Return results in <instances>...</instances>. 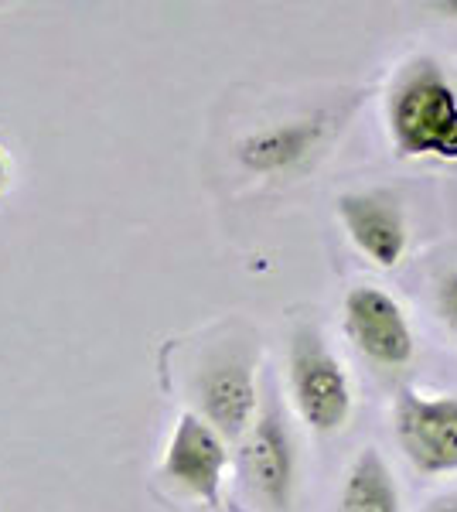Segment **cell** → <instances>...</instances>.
<instances>
[{
	"label": "cell",
	"instance_id": "obj_1",
	"mask_svg": "<svg viewBox=\"0 0 457 512\" xmlns=\"http://www.w3.org/2000/svg\"><path fill=\"white\" fill-rule=\"evenodd\" d=\"M389 134L403 158L457 161V89L434 59L400 72L389 93Z\"/></svg>",
	"mask_w": 457,
	"mask_h": 512
},
{
	"label": "cell",
	"instance_id": "obj_2",
	"mask_svg": "<svg viewBox=\"0 0 457 512\" xmlns=\"http://www.w3.org/2000/svg\"><path fill=\"white\" fill-rule=\"evenodd\" d=\"M290 396L301 420L318 434L342 431L352 417V379L314 328H301L290 342Z\"/></svg>",
	"mask_w": 457,
	"mask_h": 512
},
{
	"label": "cell",
	"instance_id": "obj_3",
	"mask_svg": "<svg viewBox=\"0 0 457 512\" xmlns=\"http://www.w3.org/2000/svg\"><path fill=\"white\" fill-rule=\"evenodd\" d=\"M195 400L202 420L222 441L246 437L260 410L256 393V355L243 345H222L195 373Z\"/></svg>",
	"mask_w": 457,
	"mask_h": 512
},
{
	"label": "cell",
	"instance_id": "obj_4",
	"mask_svg": "<svg viewBox=\"0 0 457 512\" xmlns=\"http://www.w3.org/2000/svg\"><path fill=\"white\" fill-rule=\"evenodd\" d=\"M396 441L423 475L457 472V393L423 396L403 390L393 410Z\"/></svg>",
	"mask_w": 457,
	"mask_h": 512
},
{
	"label": "cell",
	"instance_id": "obj_5",
	"mask_svg": "<svg viewBox=\"0 0 457 512\" xmlns=\"http://www.w3.org/2000/svg\"><path fill=\"white\" fill-rule=\"evenodd\" d=\"M345 332L365 359L386 369L406 366L417 352L406 311L379 287H352L345 294Z\"/></svg>",
	"mask_w": 457,
	"mask_h": 512
},
{
	"label": "cell",
	"instance_id": "obj_6",
	"mask_svg": "<svg viewBox=\"0 0 457 512\" xmlns=\"http://www.w3.org/2000/svg\"><path fill=\"white\" fill-rule=\"evenodd\" d=\"M239 465H243L246 485L253 489V495L263 506L277 509V512H284L290 506L294 475H297V454H294V441H290V431H287V420L280 417L277 403H270L246 431Z\"/></svg>",
	"mask_w": 457,
	"mask_h": 512
},
{
	"label": "cell",
	"instance_id": "obj_7",
	"mask_svg": "<svg viewBox=\"0 0 457 512\" xmlns=\"http://www.w3.org/2000/svg\"><path fill=\"white\" fill-rule=\"evenodd\" d=\"M229 465L226 441L212 431L198 414H181L178 427L171 434L168 454H164L161 472L171 485L195 499L215 506L222 489V475Z\"/></svg>",
	"mask_w": 457,
	"mask_h": 512
},
{
	"label": "cell",
	"instance_id": "obj_8",
	"mask_svg": "<svg viewBox=\"0 0 457 512\" xmlns=\"http://www.w3.org/2000/svg\"><path fill=\"white\" fill-rule=\"evenodd\" d=\"M338 117L328 110L311 113V117H297L277 127L256 130L239 144L236 158L253 175H287V171L304 168L311 158H318L321 147L328 144L331 130Z\"/></svg>",
	"mask_w": 457,
	"mask_h": 512
},
{
	"label": "cell",
	"instance_id": "obj_9",
	"mask_svg": "<svg viewBox=\"0 0 457 512\" xmlns=\"http://www.w3.org/2000/svg\"><path fill=\"white\" fill-rule=\"evenodd\" d=\"M338 216L355 250L376 267H396L410 243L403 205L389 192H348L338 198Z\"/></svg>",
	"mask_w": 457,
	"mask_h": 512
},
{
	"label": "cell",
	"instance_id": "obj_10",
	"mask_svg": "<svg viewBox=\"0 0 457 512\" xmlns=\"http://www.w3.org/2000/svg\"><path fill=\"white\" fill-rule=\"evenodd\" d=\"M338 512H403L400 485L376 448L355 454L338 495Z\"/></svg>",
	"mask_w": 457,
	"mask_h": 512
},
{
	"label": "cell",
	"instance_id": "obj_11",
	"mask_svg": "<svg viewBox=\"0 0 457 512\" xmlns=\"http://www.w3.org/2000/svg\"><path fill=\"white\" fill-rule=\"evenodd\" d=\"M437 308H440V318L447 321V328L457 335V270L437 280Z\"/></svg>",
	"mask_w": 457,
	"mask_h": 512
},
{
	"label": "cell",
	"instance_id": "obj_12",
	"mask_svg": "<svg viewBox=\"0 0 457 512\" xmlns=\"http://www.w3.org/2000/svg\"><path fill=\"white\" fill-rule=\"evenodd\" d=\"M427 512H457V495H444V499L430 502Z\"/></svg>",
	"mask_w": 457,
	"mask_h": 512
},
{
	"label": "cell",
	"instance_id": "obj_13",
	"mask_svg": "<svg viewBox=\"0 0 457 512\" xmlns=\"http://www.w3.org/2000/svg\"><path fill=\"white\" fill-rule=\"evenodd\" d=\"M434 11H444V14H451V18H457V4H434Z\"/></svg>",
	"mask_w": 457,
	"mask_h": 512
},
{
	"label": "cell",
	"instance_id": "obj_14",
	"mask_svg": "<svg viewBox=\"0 0 457 512\" xmlns=\"http://www.w3.org/2000/svg\"><path fill=\"white\" fill-rule=\"evenodd\" d=\"M0 181H4V158H0Z\"/></svg>",
	"mask_w": 457,
	"mask_h": 512
}]
</instances>
